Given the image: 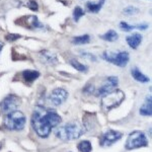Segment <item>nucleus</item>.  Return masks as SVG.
Instances as JSON below:
<instances>
[{
  "instance_id": "obj_26",
  "label": "nucleus",
  "mask_w": 152,
  "mask_h": 152,
  "mask_svg": "<svg viewBox=\"0 0 152 152\" xmlns=\"http://www.w3.org/2000/svg\"><path fill=\"white\" fill-rule=\"evenodd\" d=\"M20 35H18V34H8V35L5 36V39L6 41L8 42H14L16 40H18V39H20Z\"/></svg>"
},
{
  "instance_id": "obj_20",
  "label": "nucleus",
  "mask_w": 152,
  "mask_h": 152,
  "mask_svg": "<svg viewBox=\"0 0 152 152\" xmlns=\"http://www.w3.org/2000/svg\"><path fill=\"white\" fill-rule=\"evenodd\" d=\"M70 65L72 66L73 68H75L76 70H78L79 72H87L88 71V67L86 65L82 64V63H80L78 60H75V59H71L70 60Z\"/></svg>"
},
{
  "instance_id": "obj_4",
  "label": "nucleus",
  "mask_w": 152,
  "mask_h": 152,
  "mask_svg": "<svg viewBox=\"0 0 152 152\" xmlns=\"http://www.w3.org/2000/svg\"><path fill=\"white\" fill-rule=\"evenodd\" d=\"M125 99V94L122 90L115 89L110 94H107L102 96V107L104 111H111L116 109L123 102Z\"/></svg>"
},
{
  "instance_id": "obj_13",
  "label": "nucleus",
  "mask_w": 152,
  "mask_h": 152,
  "mask_svg": "<svg viewBox=\"0 0 152 152\" xmlns=\"http://www.w3.org/2000/svg\"><path fill=\"white\" fill-rule=\"evenodd\" d=\"M21 76H23L26 83H33L39 78L40 72H38L36 70H24L21 72Z\"/></svg>"
},
{
  "instance_id": "obj_14",
  "label": "nucleus",
  "mask_w": 152,
  "mask_h": 152,
  "mask_svg": "<svg viewBox=\"0 0 152 152\" xmlns=\"http://www.w3.org/2000/svg\"><path fill=\"white\" fill-rule=\"evenodd\" d=\"M42 61H44L45 63H47L49 65H55L58 63V59L56 57V55L50 51H42Z\"/></svg>"
},
{
  "instance_id": "obj_3",
  "label": "nucleus",
  "mask_w": 152,
  "mask_h": 152,
  "mask_svg": "<svg viewBox=\"0 0 152 152\" xmlns=\"http://www.w3.org/2000/svg\"><path fill=\"white\" fill-rule=\"evenodd\" d=\"M26 123V118L20 111H13L6 114L4 118V126L10 131H21Z\"/></svg>"
},
{
  "instance_id": "obj_29",
  "label": "nucleus",
  "mask_w": 152,
  "mask_h": 152,
  "mask_svg": "<svg viewBox=\"0 0 152 152\" xmlns=\"http://www.w3.org/2000/svg\"><path fill=\"white\" fill-rule=\"evenodd\" d=\"M2 48H3V43H1V42H0V52H1Z\"/></svg>"
},
{
  "instance_id": "obj_15",
  "label": "nucleus",
  "mask_w": 152,
  "mask_h": 152,
  "mask_svg": "<svg viewBox=\"0 0 152 152\" xmlns=\"http://www.w3.org/2000/svg\"><path fill=\"white\" fill-rule=\"evenodd\" d=\"M131 75H132V77H133L135 80H137L138 82L147 83V82L150 81V79H149L146 75H144L137 67H133L131 69Z\"/></svg>"
},
{
  "instance_id": "obj_2",
  "label": "nucleus",
  "mask_w": 152,
  "mask_h": 152,
  "mask_svg": "<svg viewBox=\"0 0 152 152\" xmlns=\"http://www.w3.org/2000/svg\"><path fill=\"white\" fill-rule=\"evenodd\" d=\"M85 132L86 131L83 125L78 123L77 121H73L57 128L56 136L62 141H71L80 138Z\"/></svg>"
},
{
  "instance_id": "obj_28",
  "label": "nucleus",
  "mask_w": 152,
  "mask_h": 152,
  "mask_svg": "<svg viewBox=\"0 0 152 152\" xmlns=\"http://www.w3.org/2000/svg\"><path fill=\"white\" fill-rule=\"evenodd\" d=\"M81 55L83 56V57L89 58L90 60H92V61H96V58H95V56L92 55V54H90V53H81Z\"/></svg>"
},
{
  "instance_id": "obj_16",
  "label": "nucleus",
  "mask_w": 152,
  "mask_h": 152,
  "mask_svg": "<svg viewBox=\"0 0 152 152\" xmlns=\"http://www.w3.org/2000/svg\"><path fill=\"white\" fill-rule=\"evenodd\" d=\"M139 113L142 116L145 117H150L152 115V104H151V96L147 97L145 102L143 104V105L140 107V111Z\"/></svg>"
},
{
  "instance_id": "obj_21",
  "label": "nucleus",
  "mask_w": 152,
  "mask_h": 152,
  "mask_svg": "<svg viewBox=\"0 0 152 152\" xmlns=\"http://www.w3.org/2000/svg\"><path fill=\"white\" fill-rule=\"evenodd\" d=\"M77 148L80 152H91V150H92L91 143H90L88 140L81 141L77 145Z\"/></svg>"
},
{
  "instance_id": "obj_23",
  "label": "nucleus",
  "mask_w": 152,
  "mask_h": 152,
  "mask_svg": "<svg viewBox=\"0 0 152 152\" xmlns=\"http://www.w3.org/2000/svg\"><path fill=\"white\" fill-rule=\"evenodd\" d=\"M124 13L126 14V15H135V14L139 13V8H137V7L135 6H128L126 7V8H124Z\"/></svg>"
},
{
  "instance_id": "obj_19",
  "label": "nucleus",
  "mask_w": 152,
  "mask_h": 152,
  "mask_svg": "<svg viewBox=\"0 0 152 152\" xmlns=\"http://www.w3.org/2000/svg\"><path fill=\"white\" fill-rule=\"evenodd\" d=\"M90 42V37L89 35H82V36H77L74 37L72 39V44L73 45H85Z\"/></svg>"
},
{
  "instance_id": "obj_7",
  "label": "nucleus",
  "mask_w": 152,
  "mask_h": 152,
  "mask_svg": "<svg viewBox=\"0 0 152 152\" xmlns=\"http://www.w3.org/2000/svg\"><path fill=\"white\" fill-rule=\"evenodd\" d=\"M20 104V99L15 94H9L0 102V112L2 114H8L16 110Z\"/></svg>"
},
{
  "instance_id": "obj_9",
  "label": "nucleus",
  "mask_w": 152,
  "mask_h": 152,
  "mask_svg": "<svg viewBox=\"0 0 152 152\" xmlns=\"http://www.w3.org/2000/svg\"><path fill=\"white\" fill-rule=\"evenodd\" d=\"M119 79L117 76H110V77L105 78L104 82L102 84L96 91V96H102V95L110 94L113 90H115L118 86Z\"/></svg>"
},
{
  "instance_id": "obj_25",
  "label": "nucleus",
  "mask_w": 152,
  "mask_h": 152,
  "mask_svg": "<svg viewBox=\"0 0 152 152\" xmlns=\"http://www.w3.org/2000/svg\"><path fill=\"white\" fill-rule=\"evenodd\" d=\"M26 7L31 9V10H33V11H37L39 9V5H38V3H37L35 0H29L28 3H26Z\"/></svg>"
},
{
  "instance_id": "obj_8",
  "label": "nucleus",
  "mask_w": 152,
  "mask_h": 152,
  "mask_svg": "<svg viewBox=\"0 0 152 152\" xmlns=\"http://www.w3.org/2000/svg\"><path fill=\"white\" fill-rule=\"evenodd\" d=\"M122 133L114 130H109L100 135L99 137V145L102 147H109L118 142L122 138Z\"/></svg>"
},
{
  "instance_id": "obj_6",
  "label": "nucleus",
  "mask_w": 152,
  "mask_h": 152,
  "mask_svg": "<svg viewBox=\"0 0 152 152\" xmlns=\"http://www.w3.org/2000/svg\"><path fill=\"white\" fill-rule=\"evenodd\" d=\"M102 58H104L105 61H107V62L112 63V64H114L116 66H119V67H121V68L126 67L130 60L129 53L126 52V51L119 52L117 54H111V53L104 52L102 54Z\"/></svg>"
},
{
  "instance_id": "obj_17",
  "label": "nucleus",
  "mask_w": 152,
  "mask_h": 152,
  "mask_svg": "<svg viewBox=\"0 0 152 152\" xmlns=\"http://www.w3.org/2000/svg\"><path fill=\"white\" fill-rule=\"evenodd\" d=\"M105 0H99L97 2H87L86 3V9L91 13H97L102 7L104 6Z\"/></svg>"
},
{
  "instance_id": "obj_12",
  "label": "nucleus",
  "mask_w": 152,
  "mask_h": 152,
  "mask_svg": "<svg viewBox=\"0 0 152 152\" xmlns=\"http://www.w3.org/2000/svg\"><path fill=\"white\" fill-rule=\"evenodd\" d=\"M142 36L140 34L138 33H135V34H132V35L128 36L126 38V41L128 43L129 47L132 48V49H137L139 47V45L141 44L142 42Z\"/></svg>"
},
{
  "instance_id": "obj_1",
  "label": "nucleus",
  "mask_w": 152,
  "mask_h": 152,
  "mask_svg": "<svg viewBox=\"0 0 152 152\" xmlns=\"http://www.w3.org/2000/svg\"><path fill=\"white\" fill-rule=\"evenodd\" d=\"M62 122V119L55 111L43 107H35L31 116V127L39 137L47 138L52 130Z\"/></svg>"
},
{
  "instance_id": "obj_18",
  "label": "nucleus",
  "mask_w": 152,
  "mask_h": 152,
  "mask_svg": "<svg viewBox=\"0 0 152 152\" xmlns=\"http://www.w3.org/2000/svg\"><path fill=\"white\" fill-rule=\"evenodd\" d=\"M100 39H102L104 41L107 42H115L119 39V36H118V33L114 29H110L109 31H107L104 35L100 36Z\"/></svg>"
},
{
  "instance_id": "obj_22",
  "label": "nucleus",
  "mask_w": 152,
  "mask_h": 152,
  "mask_svg": "<svg viewBox=\"0 0 152 152\" xmlns=\"http://www.w3.org/2000/svg\"><path fill=\"white\" fill-rule=\"evenodd\" d=\"M83 15H84V11H83V9L79 6H76L74 8V10H73V19H74V21L77 23V21L80 19V18Z\"/></svg>"
},
{
  "instance_id": "obj_24",
  "label": "nucleus",
  "mask_w": 152,
  "mask_h": 152,
  "mask_svg": "<svg viewBox=\"0 0 152 152\" xmlns=\"http://www.w3.org/2000/svg\"><path fill=\"white\" fill-rule=\"evenodd\" d=\"M120 28L125 31H133L134 28H136V26H130V24L125 23V21H121V23H120Z\"/></svg>"
},
{
  "instance_id": "obj_10",
  "label": "nucleus",
  "mask_w": 152,
  "mask_h": 152,
  "mask_svg": "<svg viewBox=\"0 0 152 152\" xmlns=\"http://www.w3.org/2000/svg\"><path fill=\"white\" fill-rule=\"evenodd\" d=\"M68 97V92L66 91L64 88H55L52 92H51L50 96H49V100L53 105L55 107H59L62 104H64Z\"/></svg>"
},
{
  "instance_id": "obj_11",
  "label": "nucleus",
  "mask_w": 152,
  "mask_h": 152,
  "mask_svg": "<svg viewBox=\"0 0 152 152\" xmlns=\"http://www.w3.org/2000/svg\"><path fill=\"white\" fill-rule=\"evenodd\" d=\"M16 24L23 26L26 28L29 29H36V28H43L44 26L39 21L38 18L36 15H28L19 18L18 20L15 21Z\"/></svg>"
},
{
  "instance_id": "obj_27",
  "label": "nucleus",
  "mask_w": 152,
  "mask_h": 152,
  "mask_svg": "<svg viewBox=\"0 0 152 152\" xmlns=\"http://www.w3.org/2000/svg\"><path fill=\"white\" fill-rule=\"evenodd\" d=\"M83 91H84L85 94H92V92H94V86L91 84H87L86 86L84 87Z\"/></svg>"
},
{
  "instance_id": "obj_30",
  "label": "nucleus",
  "mask_w": 152,
  "mask_h": 152,
  "mask_svg": "<svg viewBox=\"0 0 152 152\" xmlns=\"http://www.w3.org/2000/svg\"><path fill=\"white\" fill-rule=\"evenodd\" d=\"M0 148H1V144H0Z\"/></svg>"
},
{
  "instance_id": "obj_5",
  "label": "nucleus",
  "mask_w": 152,
  "mask_h": 152,
  "mask_svg": "<svg viewBox=\"0 0 152 152\" xmlns=\"http://www.w3.org/2000/svg\"><path fill=\"white\" fill-rule=\"evenodd\" d=\"M147 145H148V141H147L145 134L141 131H135L129 135L125 147L128 150H132V149L141 148Z\"/></svg>"
}]
</instances>
